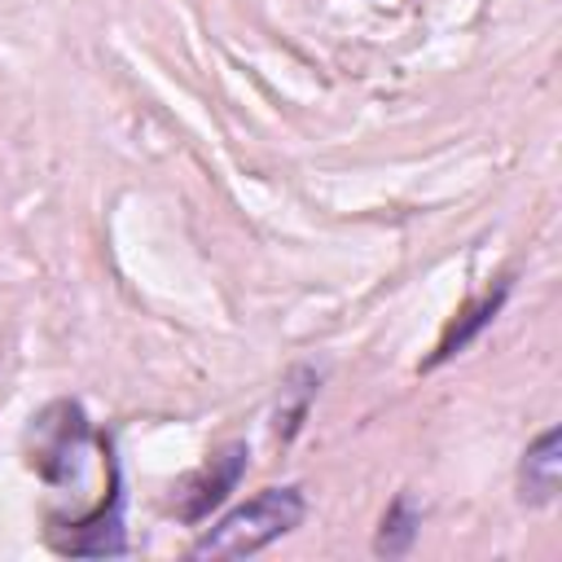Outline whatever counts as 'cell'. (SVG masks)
Instances as JSON below:
<instances>
[{"label": "cell", "instance_id": "cell-5", "mask_svg": "<svg viewBox=\"0 0 562 562\" xmlns=\"http://www.w3.org/2000/svg\"><path fill=\"white\" fill-rule=\"evenodd\" d=\"M119 505H123V496L114 492L110 509L101 505L92 518L70 522V536H53V544L61 553H83V558H114V553H123V514H119Z\"/></svg>", "mask_w": 562, "mask_h": 562}, {"label": "cell", "instance_id": "cell-7", "mask_svg": "<svg viewBox=\"0 0 562 562\" xmlns=\"http://www.w3.org/2000/svg\"><path fill=\"white\" fill-rule=\"evenodd\" d=\"M417 527H422V509H417V501H413L408 492H400V496L391 501V509L382 514V527H378L373 549L386 553V558H400V553H408V544L417 540Z\"/></svg>", "mask_w": 562, "mask_h": 562}, {"label": "cell", "instance_id": "cell-1", "mask_svg": "<svg viewBox=\"0 0 562 562\" xmlns=\"http://www.w3.org/2000/svg\"><path fill=\"white\" fill-rule=\"evenodd\" d=\"M307 505L299 487H263L259 496H250L246 505H237L233 514H224L215 527H206L193 540V558H250L259 549H268L272 540H281L285 531H294L303 522Z\"/></svg>", "mask_w": 562, "mask_h": 562}, {"label": "cell", "instance_id": "cell-4", "mask_svg": "<svg viewBox=\"0 0 562 562\" xmlns=\"http://www.w3.org/2000/svg\"><path fill=\"white\" fill-rule=\"evenodd\" d=\"M562 487V430L549 426L527 452H522V465H518V496L522 505H549Z\"/></svg>", "mask_w": 562, "mask_h": 562}, {"label": "cell", "instance_id": "cell-6", "mask_svg": "<svg viewBox=\"0 0 562 562\" xmlns=\"http://www.w3.org/2000/svg\"><path fill=\"white\" fill-rule=\"evenodd\" d=\"M505 294H509V285H496L492 294H483L479 303H470V307H461V316L443 329V338H439V347H435V356L426 360V369H435V364H443V360H452L483 325H492V316L501 312V303H505Z\"/></svg>", "mask_w": 562, "mask_h": 562}, {"label": "cell", "instance_id": "cell-2", "mask_svg": "<svg viewBox=\"0 0 562 562\" xmlns=\"http://www.w3.org/2000/svg\"><path fill=\"white\" fill-rule=\"evenodd\" d=\"M88 448V417L75 400H53L26 426V461L48 483L79 479V457Z\"/></svg>", "mask_w": 562, "mask_h": 562}, {"label": "cell", "instance_id": "cell-3", "mask_svg": "<svg viewBox=\"0 0 562 562\" xmlns=\"http://www.w3.org/2000/svg\"><path fill=\"white\" fill-rule=\"evenodd\" d=\"M241 470H246V448H241V443H228V448L215 452L198 474L184 479V487L176 492V514H180L184 522L206 518V514L237 487Z\"/></svg>", "mask_w": 562, "mask_h": 562}]
</instances>
